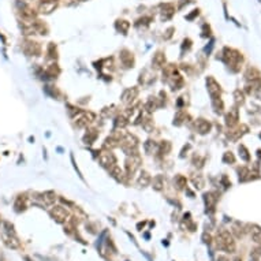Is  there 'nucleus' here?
I'll use <instances>...</instances> for the list:
<instances>
[{"label": "nucleus", "instance_id": "obj_1", "mask_svg": "<svg viewBox=\"0 0 261 261\" xmlns=\"http://www.w3.org/2000/svg\"><path fill=\"white\" fill-rule=\"evenodd\" d=\"M100 160H101V163H103L104 165H111L112 163H115V159H114V156L111 155V153H103V155L100 156Z\"/></svg>", "mask_w": 261, "mask_h": 261}]
</instances>
